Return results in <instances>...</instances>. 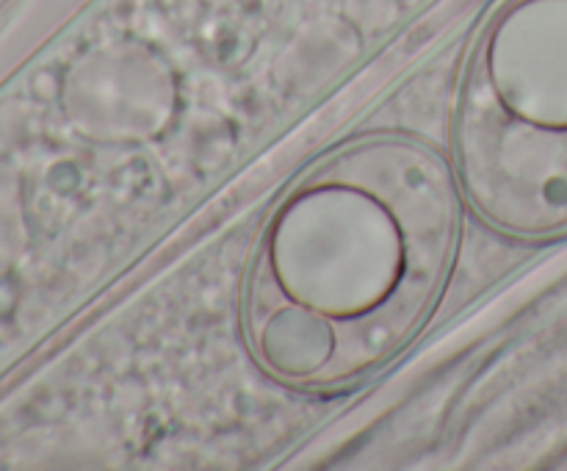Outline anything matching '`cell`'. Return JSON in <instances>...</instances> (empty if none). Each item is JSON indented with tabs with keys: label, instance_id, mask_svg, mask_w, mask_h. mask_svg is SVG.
I'll use <instances>...</instances> for the list:
<instances>
[{
	"label": "cell",
	"instance_id": "1",
	"mask_svg": "<svg viewBox=\"0 0 567 471\" xmlns=\"http://www.w3.org/2000/svg\"><path fill=\"white\" fill-rule=\"evenodd\" d=\"M460 194L452 166L404 136L354 139L302 172L244 275L241 330L260 371L332 391L402 352L452 277Z\"/></svg>",
	"mask_w": 567,
	"mask_h": 471
},
{
	"label": "cell",
	"instance_id": "2",
	"mask_svg": "<svg viewBox=\"0 0 567 471\" xmlns=\"http://www.w3.org/2000/svg\"><path fill=\"white\" fill-rule=\"evenodd\" d=\"M454 175L513 238L567 233V0H498L471 42L452 116Z\"/></svg>",
	"mask_w": 567,
	"mask_h": 471
}]
</instances>
